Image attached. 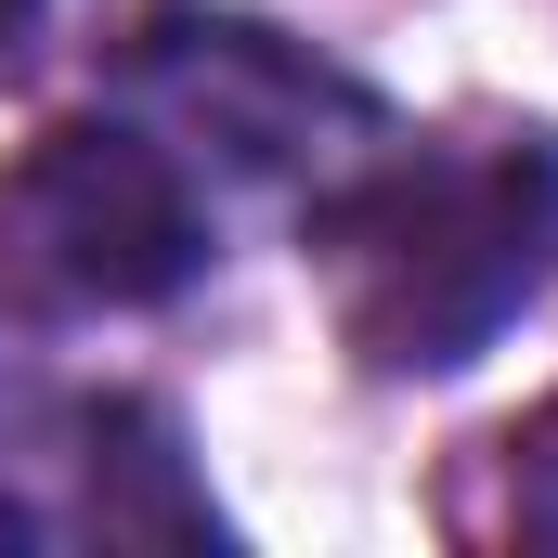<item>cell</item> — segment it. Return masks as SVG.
<instances>
[{
    "label": "cell",
    "mask_w": 558,
    "mask_h": 558,
    "mask_svg": "<svg viewBox=\"0 0 558 558\" xmlns=\"http://www.w3.org/2000/svg\"><path fill=\"white\" fill-rule=\"evenodd\" d=\"M312 274L377 377H441L558 274V156L546 143L403 156L312 221Z\"/></svg>",
    "instance_id": "obj_1"
},
{
    "label": "cell",
    "mask_w": 558,
    "mask_h": 558,
    "mask_svg": "<svg viewBox=\"0 0 558 558\" xmlns=\"http://www.w3.org/2000/svg\"><path fill=\"white\" fill-rule=\"evenodd\" d=\"M0 260L65 312H143L208 274V208L169 143L78 118L0 169Z\"/></svg>",
    "instance_id": "obj_2"
},
{
    "label": "cell",
    "mask_w": 558,
    "mask_h": 558,
    "mask_svg": "<svg viewBox=\"0 0 558 558\" xmlns=\"http://www.w3.org/2000/svg\"><path fill=\"white\" fill-rule=\"evenodd\" d=\"M507 454H520V533H546V546H558V403L520 428Z\"/></svg>",
    "instance_id": "obj_3"
},
{
    "label": "cell",
    "mask_w": 558,
    "mask_h": 558,
    "mask_svg": "<svg viewBox=\"0 0 558 558\" xmlns=\"http://www.w3.org/2000/svg\"><path fill=\"white\" fill-rule=\"evenodd\" d=\"M13 26H26V0H0V39H13Z\"/></svg>",
    "instance_id": "obj_4"
}]
</instances>
